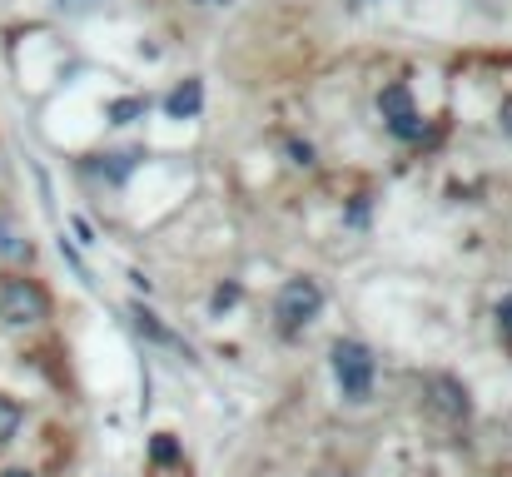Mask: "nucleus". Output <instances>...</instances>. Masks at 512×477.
Wrapping results in <instances>:
<instances>
[{
    "instance_id": "6",
    "label": "nucleus",
    "mask_w": 512,
    "mask_h": 477,
    "mask_svg": "<svg viewBox=\"0 0 512 477\" xmlns=\"http://www.w3.org/2000/svg\"><path fill=\"white\" fill-rule=\"evenodd\" d=\"M194 110H199V85L189 80L184 90H174L170 95V115H194Z\"/></svg>"
},
{
    "instance_id": "1",
    "label": "nucleus",
    "mask_w": 512,
    "mask_h": 477,
    "mask_svg": "<svg viewBox=\"0 0 512 477\" xmlns=\"http://www.w3.org/2000/svg\"><path fill=\"white\" fill-rule=\"evenodd\" d=\"M334 378H339V388L348 398H368V388H373V353L363 343H353V338L334 343Z\"/></svg>"
},
{
    "instance_id": "7",
    "label": "nucleus",
    "mask_w": 512,
    "mask_h": 477,
    "mask_svg": "<svg viewBox=\"0 0 512 477\" xmlns=\"http://www.w3.org/2000/svg\"><path fill=\"white\" fill-rule=\"evenodd\" d=\"M15 428H20V408H15L10 398H0V443H10Z\"/></svg>"
},
{
    "instance_id": "3",
    "label": "nucleus",
    "mask_w": 512,
    "mask_h": 477,
    "mask_svg": "<svg viewBox=\"0 0 512 477\" xmlns=\"http://www.w3.org/2000/svg\"><path fill=\"white\" fill-rule=\"evenodd\" d=\"M324 309V294H319V284L314 279H289L284 289H279V304H274V314H279V323L294 333V328H304L309 318Z\"/></svg>"
},
{
    "instance_id": "10",
    "label": "nucleus",
    "mask_w": 512,
    "mask_h": 477,
    "mask_svg": "<svg viewBox=\"0 0 512 477\" xmlns=\"http://www.w3.org/2000/svg\"><path fill=\"white\" fill-rule=\"evenodd\" d=\"M60 5H65V10H90L95 0H60Z\"/></svg>"
},
{
    "instance_id": "11",
    "label": "nucleus",
    "mask_w": 512,
    "mask_h": 477,
    "mask_svg": "<svg viewBox=\"0 0 512 477\" xmlns=\"http://www.w3.org/2000/svg\"><path fill=\"white\" fill-rule=\"evenodd\" d=\"M0 477H35V473H25V468H5Z\"/></svg>"
},
{
    "instance_id": "8",
    "label": "nucleus",
    "mask_w": 512,
    "mask_h": 477,
    "mask_svg": "<svg viewBox=\"0 0 512 477\" xmlns=\"http://www.w3.org/2000/svg\"><path fill=\"white\" fill-rule=\"evenodd\" d=\"M140 110H145L140 100H120V105H115L110 115H115V120H130V115H140Z\"/></svg>"
},
{
    "instance_id": "9",
    "label": "nucleus",
    "mask_w": 512,
    "mask_h": 477,
    "mask_svg": "<svg viewBox=\"0 0 512 477\" xmlns=\"http://www.w3.org/2000/svg\"><path fill=\"white\" fill-rule=\"evenodd\" d=\"M498 328H503V338H512V299L498 304Z\"/></svg>"
},
{
    "instance_id": "5",
    "label": "nucleus",
    "mask_w": 512,
    "mask_h": 477,
    "mask_svg": "<svg viewBox=\"0 0 512 477\" xmlns=\"http://www.w3.org/2000/svg\"><path fill=\"white\" fill-rule=\"evenodd\" d=\"M428 388H433V393H438V398H433V403H438V408H443V413H448V418H468V393H463V388H458V383H453V378H433V383H428Z\"/></svg>"
},
{
    "instance_id": "2",
    "label": "nucleus",
    "mask_w": 512,
    "mask_h": 477,
    "mask_svg": "<svg viewBox=\"0 0 512 477\" xmlns=\"http://www.w3.org/2000/svg\"><path fill=\"white\" fill-rule=\"evenodd\" d=\"M45 314H50V299H45L40 284H30V279H10V284L0 289V318H5V323L25 328V323H40Z\"/></svg>"
},
{
    "instance_id": "4",
    "label": "nucleus",
    "mask_w": 512,
    "mask_h": 477,
    "mask_svg": "<svg viewBox=\"0 0 512 477\" xmlns=\"http://www.w3.org/2000/svg\"><path fill=\"white\" fill-rule=\"evenodd\" d=\"M378 110H383V120H388L393 135H403V140H423V120H418V110H413L408 85H388V90L378 95Z\"/></svg>"
}]
</instances>
